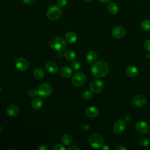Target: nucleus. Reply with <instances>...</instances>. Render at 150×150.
I'll return each instance as SVG.
<instances>
[{
    "label": "nucleus",
    "mask_w": 150,
    "mask_h": 150,
    "mask_svg": "<svg viewBox=\"0 0 150 150\" xmlns=\"http://www.w3.org/2000/svg\"><path fill=\"white\" fill-rule=\"evenodd\" d=\"M109 71L108 63L104 60H100L95 63L91 68L92 74L98 78L105 77Z\"/></svg>",
    "instance_id": "nucleus-1"
},
{
    "label": "nucleus",
    "mask_w": 150,
    "mask_h": 150,
    "mask_svg": "<svg viewBox=\"0 0 150 150\" xmlns=\"http://www.w3.org/2000/svg\"><path fill=\"white\" fill-rule=\"evenodd\" d=\"M49 45L52 49L59 52L64 51L66 47L65 40L59 36L53 38L49 42Z\"/></svg>",
    "instance_id": "nucleus-2"
},
{
    "label": "nucleus",
    "mask_w": 150,
    "mask_h": 150,
    "mask_svg": "<svg viewBox=\"0 0 150 150\" xmlns=\"http://www.w3.org/2000/svg\"><path fill=\"white\" fill-rule=\"evenodd\" d=\"M88 142L90 145L94 148H100L103 145L104 138L100 134L94 133L89 137Z\"/></svg>",
    "instance_id": "nucleus-3"
},
{
    "label": "nucleus",
    "mask_w": 150,
    "mask_h": 150,
    "mask_svg": "<svg viewBox=\"0 0 150 150\" xmlns=\"http://www.w3.org/2000/svg\"><path fill=\"white\" fill-rule=\"evenodd\" d=\"M62 15V10L59 6L53 5L50 7L46 12L47 17L52 21L58 19Z\"/></svg>",
    "instance_id": "nucleus-4"
},
{
    "label": "nucleus",
    "mask_w": 150,
    "mask_h": 150,
    "mask_svg": "<svg viewBox=\"0 0 150 150\" xmlns=\"http://www.w3.org/2000/svg\"><path fill=\"white\" fill-rule=\"evenodd\" d=\"M38 94L42 98H46L49 97L52 93V86L46 83H42L38 88Z\"/></svg>",
    "instance_id": "nucleus-5"
},
{
    "label": "nucleus",
    "mask_w": 150,
    "mask_h": 150,
    "mask_svg": "<svg viewBox=\"0 0 150 150\" xmlns=\"http://www.w3.org/2000/svg\"><path fill=\"white\" fill-rule=\"evenodd\" d=\"M89 88L92 92L98 93L103 90L104 88V83L100 79H93L90 82Z\"/></svg>",
    "instance_id": "nucleus-6"
},
{
    "label": "nucleus",
    "mask_w": 150,
    "mask_h": 150,
    "mask_svg": "<svg viewBox=\"0 0 150 150\" xmlns=\"http://www.w3.org/2000/svg\"><path fill=\"white\" fill-rule=\"evenodd\" d=\"M86 81V76L82 72L75 73L71 79V83L75 87H80L83 86Z\"/></svg>",
    "instance_id": "nucleus-7"
},
{
    "label": "nucleus",
    "mask_w": 150,
    "mask_h": 150,
    "mask_svg": "<svg viewBox=\"0 0 150 150\" xmlns=\"http://www.w3.org/2000/svg\"><path fill=\"white\" fill-rule=\"evenodd\" d=\"M126 127V122L124 120H119L114 124V125L112 127V130L115 134L119 135L122 134L125 131Z\"/></svg>",
    "instance_id": "nucleus-8"
},
{
    "label": "nucleus",
    "mask_w": 150,
    "mask_h": 150,
    "mask_svg": "<svg viewBox=\"0 0 150 150\" xmlns=\"http://www.w3.org/2000/svg\"><path fill=\"white\" fill-rule=\"evenodd\" d=\"M132 103L136 107H142L146 104L147 100L146 97L144 95L138 94L132 98Z\"/></svg>",
    "instance_id": "nucleus-9"
},
{
    "label": "nucleus",
    "mask_w": 150,
    "mask_h": 150,
    "mask_svg": "<svg viewBox=\"0 0 150 150\" xmlns=\"http://www.w3.org/2000/svg\"><path fill=\"white\" fill-rule=\"evenodd\" d=\"M135 129L138 133L142 135H144L148 133L149 131V127L146 122L140 121L135 124Z\"/></svg>",
    "instance_id": "nucleus-10"
},
{
    "label": "nucleus",
    "mask_w": 150,
    "mask_h": 150,
    "mask_svg": "<svg viewBox=\"0 0 150 150\" xmlns=\"http://www.w3.org/2000/svg\"><path fill=\"white\" fill-rule=\"evenodd\" d=\"M15 66L19 70L24 71L28 69L29 63L25 58L20 57L16 59L15 62Z\"/></svg>",
    "instance_id": "nucleus-11"
},
{
    "label": "nucleus",
    "mask_w": 150,
    "mask_h": 150,
    "mask_svg": "<svg viewBox=\"0 0 150 150\" xmlns=\"http://www.w3.org/2000/svg\"><path fill=\"white\" fill-rule=\"evenodd\" d=\"M112 36L117 39L122 38L125 35V30L122 26H118L115 27L112 30Z\"/></svg>",
    "instance_id": "nucleus-12"
},
{
    "label": "nucleus",
    "mask_w": 150,
    "mask_h": 150,
    "mask_svg": "<svg viewBox=\"0 0 150 150\" xmlns=\"http://www.w3.org/2000/svg\"><path fill=\"white\" fill-rule=\"evenodd\" d=\"M99 114V111L97 107L94 106H90L86 108V114L89 118H95Z\"/></svg>",
    "instance_id": "nucleus-13"
},
{
    "label": "nucleus",
    "mask_w": 150,
    "mask_h": 150,
    "mask_svg": "<svg viewBox=\"0 0 150 150\" xmlns=\"http://www.w3.org/2000/svg\"><path fill=\"white\" fill-rule=\"evenodd\" d=\"M45 69L47 72L55 74L58 71V67L57 64L53 62H48L45 64Z\"/></svg>",
    "instance_id": "nucleus-14"
},
{
    "label": "nucleus",
    "mask_w": 150,
    "mask_h": 150,
    "mask_svg": "<svg viewBox=\"0 0 150 150\" xmlns=\"http://www.w3.org/2000/svg\"><path fill=\"white\" fill-rule=\"evenodd\" d=\"M138 70L134 66H128L125 69L126 74L131 77H136L138 74Z\"/></svg>",
    "instance_id": "nucleus-15"
},
{
    "label": "nucleus",
    "mask_w": 150,
    "mask_h": 150,
    "mask_svg": "<svg viewBox=\"0 0 150 150\" xmlns=\"http://www.w3.org/2000/svg\"><path fill=\"white\" fill-rule=\"evenodd\" d=\"M19 112V108L15 105H11L6 108V113L8 115L15 117L18 114Z\"/></svg>",
    "instance_id": "nucleus-16"
},
{
    "label": "nucleus",
    "mask_w": 150,
    "mask_h": 150,
    "mask_svg": "<svg viewBox=\"0 0 150 150\" xmlns=\"http://www.w3.org/2000/svg\"><path fill=\"white\" fill-rule=\"evenodd\" d=\"M97 59V54L94 51L89 52L86 55V60L90 64H93L96 62Z\"/></svg>",
    "instance_id": "nucleus-17"
},
{
    "label": "nucleus",
    "mask_w": 150,
    "mask_h": 150,
    "mask_svg": "<svg viewBox=\"0 0 150 150\" xmlns=\"http://www.w3.org/2000/svg\"><path fill=\"white\" fill-rule=\"evenodd\" d=\"M66 41L70 43H73L76 42L77 39V35L74 32H69L65 36Z\"/></svg>",
    "instance_id": "nucleus-18"
},
{
    "label": "nucleus",
    "mask_w": 150,
    "mask_h": 150,
    "mask_svg": "<svg viewBox=\"0 0 150 150\" xmlns=\"http://www.w3.org/2000/svg\"><path fill=\"white\" fill-rule=\"evenodd\" d=\"M60 73L63 77L67 79L70 78L72 76V70L70 67L65 66L61 69Z\"/></svg>",
    "instance_id": "nucleus-19"
},
{
    "label": "nucleus",
    "mask_w": 150,
    "mask_h": 150,
    "mask_svg": "<svg viewBox=\"0 0 150 150\" xmlns=\"http://www.w3.org/2000/svg\"><path fill=\"white\" fill-rule=\"evenodd\" d=\"M107 9L111 15H115L118 12V6L114 2H110L108 5Z\"/></svg>",
    "instance_id": "nucleus-20"
},
{
    "label": "nucleus",
    "mask_w": 150,
    "mask_h": 150,
    "mask_svg": "<svg viewBox=\"0 0 150 150\" xmlns=\"http://www.w3.org/2000/svg\"><path fill=\"white\" fill-rule=\"evenodd\" d=\"M43 105V101L40 98H34L32 102V106L35 110H39Z\"/></svg>",
    "instance_id": "nucleus-21"
},
{
    "label": "nucleus",
    "mask_w": 150,
    "mask_h": 150,
    "mask_svg": "<svg viewBox=\"0 0 150 150\" xmlns=\"http://www.w3.org/2000/svg\"><path fill=\"white\" fill-rule=\"evenodd\" d=\"M64 56L65 58L69 61L74 60L76 57V54L74 53V52L70 50H68L64 52Z\"/></svg>",
    "instance_id": "nucleus-22"
},
{
    "label": "nucleus",
    "mask_w": 150,
    "mask_h": 150,
    "mask_svg": "<svg viewBox=\"0 0 150 150\" xmlns=\"http://www.w3.org/2000/svg\"><path fill=\"white\" fill-rule=\"evenodd\" d=\"M62 142L65 145H70L73 142V139L70 135L65 134L62 137Z\"/></svg>",
    "instance_id": "nucleus-23"
},
{
    "label": "nucleus",
    "mask_w": 150,
    "mask_h": 150,
    "mask_svg": "<svg viewBox=\"0 0 150 150\" xmlns=\"http://www.w3.org/2000/svg\"><path fill=\"white\" fill-rule=\"evenodd\" d=\"M33 75L38 79H42L45 76V72L41 68H36L33 71Z\"/></svg>",
    "instance_id": "nucleus-24"
},
{
    "label": "nucleus",
    "mask_w": 150,
    "mask_h": 150,
    "mask_svg": "<svg viewBox=\"0 0 150 150\" xmlns=\"http://www.w3.org/2000/svg\"><path fill=\"white\" fill-rule=\"evenodd\" d=\"M141 28L146 32L150 31V21L148 19L144 20L141 23Z\"/></svg>",
    "instance_id": "nucleus-25"
},
{
    "label": "nucleus",
    "mask_w": 150,
    "mask_h": 150,
    "mask_svg": "<svg viewBox=\"0 0 150 150\" xmlns=\"http://www.w3.org/2000/svg\"><path fill=\"white\" fill-rule=\"evenodd\" d=\"M139 144L141 146L145 147L150 144V139L146 137H143L139 140Z\"/></svg>",
    "instance_id": "nucleus-26"
},
{
    "label": "nucleus",
    "mask_w": 150,
    "mask_h": 150,
    "mask_svg": "<svg viewBox=\"0 0 150 150\" xmlns=\"http://www.w3.org/2000/svg\"><path fill=\"white\" fill-rule=\"evenodd\" d=\"M80 66H81V64L77 60L73 62V63L71 64V67L72 70L75 71L79 70L80 68Z\"/></svg>",
    "instance_id": "nucleus-27"
},
{
    "label": "nucleus",
    "mask_w": 150,
    "mask_h": 150,
    "mask_svg": "<svg viewBox=\"0 0 150 150\" xmlns=\"http://www.w3.org/2000/svg\"><path fill=\"white\" fill-rule=\"evenodd\" d=\"M93 96V94H92V91L90 90H86L85 91L83 92V97L84 100H89Z\"/></svg>",
    "instance_id": "nucleus-28"
},
{
    "label": "nucleus",
    "mask_w": 150,
    "mask_h": 150,
    "mask_svg": "<svg viewBox=\"0 0 150 150\" xmlns=\"http://www.w3.org/2000/svg\"><path fill=\"white\" fill-rule=\"evenodd\" d=\"M37 94H38V92L34 88H31V89L29 90L28 91V96L31 98L35 97L36 96H37Z\"/></svg>",
    "instance_id": "nucleus-29"
},
{
    "label": "nucleus",
    "mask_w": 150,
    "mask_h": 150,
    "mask_svg": "<svg viewBox=\"0 0 150 150\" xmlns=\"http://www.w3.org/2000/svg\"><path fill=\"white\" fill-rule=\"evenodd\" d=\"M67 3V0H57V6H59L60 8H63L64 7Z\"/></svg>",
    "instance_id": "nucleus-30"
},
{
    "label": "nucleus",
    "mask_w": 150,
    "mask_h": 150,
    "mask_svg": "<svg viewBox=\"0 0 150 150\" xmlns=\"http://www.w3.org/2000/svg\"><path fill=\"white\" fill-rule=\"evenodd\" d=\"M53 150H65L66 148L63 145L60 144H57L53 146Z\"/></svg>",
    "instance_id": "nucleus-31"
},
{
    "label": "nucleus",
    "mask_w": 150,
    "mask_h": 150,
    "mask_svg": "<svg viewBox=\"0 0 150 150\" xmlns=\"http://www.w3.org/2000/svg\"><path fill=\"white\" fill-rule=\"evenodd\" d=\"M145 49L149 52H150V39H148L144 43Z\"/></svg>",
    "instance_id": "nucleus-32"
},
{
    "label": "nucleus",
    "mask_w": 150,
    "mask_h": 150,
    "mask_svg": "<svg viewBox=\"0 0 150 150\" xmlns=\"http://www.w3.org/2000/svg\"><path fill=\"white\" fill-rule=\"evenodd\" d=\"M115 149H116V150H127V148L125 147L124 145H118V146L116 147Z\"/></svg>",
    "instance_id": "nucleus-33"
},
{
    "label": "nucleus",
    "mask_w": 150,
    "mask_h": 150,
    "mask_svg": "<svg viewBox=\"0 0 150 150\" xmlns=\"http://www.w3.org/2000/svg\"><path fill=\"white\" fill-rule=\"evenodd\" d=\"M48 148L45 145H40L38 148V150H47Z\"/></svg>",
    "instance_id": "nucleus-34"
},
{
    "label": "nucleus",
    "mask_w": 150,
    "mask_h": 150,
    "mask_svg": "<svg viewBox=\"0 0 150 150\" xmlns=\"http://www.w3.org/2000/svg\"><path fill=\"white\" fill-rule=\"evenodd\" d=\"M81 128H82V129H83V130H84V131H87V130L90 129V126H89L88 125H87V124H84V125H83L82 127H81Z\"/></svg>",
    "instance_id": "nucleus-35"
},
{
    "label": "nucleus",
    "mask_w": 150,
    "mask_h": 150,
    "mask_svg": "<svg viewBox=\"0 0 150 150\" xmlns=\"http://www.w3.org/2000/svg\"><path fill=\"white\" fill-rule=\"evenodd\" d=\"M68 149L69 150H80V149L79 148H78L77 146H70L69 148H68Z\"/></svg>",
    "instance_id": "nucleus-36"
},
{
    "label": "nucleus",
    "mask_w": 150,
    "mask_h": 150,
    "mask_svg": "<svg viewBox=\"0 0 150 150\" xmlns=\"http://www.w3.org/2000/svg\"><path fill=\"white\" fill-rule=\"evenodd\" d=\"M101 149L103 150H110V148L108 146V145H102V146L100 148Z\"/></svg>",
    "instance_id": "nucleus-37"
},
{
    "label": "nucleus",
    "mask_w": 150,
    "mask_h": 150,
    "mask_svg": "<svg viewBox=\"0 0 150 150\" xmlns=\"http://www.w3.org/2000/svg\"><path fill=\"white\" fill-rule=\"evenodd\" d=\"M23 2L26 4H32V2H33V1L35 0H22Z\"/></svg>",
    "instance_id": "nucleus-38"
},
{
    "label": "nucleus",
    "mask_w": 150,
    "mask_h": 150,
    "mask_svg": "<svg viewBox=\"0 0 150 150\" xmlns=\"http://www.w3.org/2000/svg\"><path fill=\"white\" fill-rule=\"evenodd\" d=\"M98 1L101 3H107L110 2L111 0H98Z\"/></svg>",
    "instance_id": "nucleus-39"
},
{
    "label": "nucleus",
    "mask_w": 150,
    "mask_h": 150,
    "mask_svg": "<svg viewBox=\"0 0 150 150\" xmlns=\"http://www.w3.org/2000/svg\"><path fill=\"white\" fill-rule=\"evenodd\" d=\"M146 57L147 58H150V52H148V53L146 54Z\"/></svg>",
    "instance_id": "nucleus-40"
},
{
    "label": "nucleus",
    "mask_w": 150,
    "mask_h": 150,
    "mask_svg": "<svg viewBox=\"0 0 150 150\" xmlns=\"http://www.w3.org/2000/svg\"><path fill=\"white\" fill-rule=\"evenodd\" d=\"M2 130H3V128H2V127L0 126V133H1V132L2 131Z\"/></svg>",
    "instance_id": "nucleus-41"
},
{
    "label": "nucleus",
    "mask_w": 150,
    "mask_h": 150,
    "mask_svg": "<svg viewBox=\"0 0 150 150\" xmlns=\"http://www.w3.org/2000/svg\"><path fill=\"white\" fill-rule=\"evenodd\" d=\"M1 91H2V88H1V87L0 86V93H1Z\"/></svg>",
    "instance_id": "nucleus-42"
},
{
    "label": "nucleus",
    "mask_w": 150,
    "mask_h": 150,
    "mask_svg": "<svg viewBox=\"0 0 150 150\" xmlns=\"http://www.w3.org/2000/svg\"><path fill=\"white\" fill-rule=\"evenodd\" d=\"M85 1H90V0H85Z\"/></svg>",
    "instance_id": "nucleus-43"
},
{
    "label": "nucleus",
    "mask_w": 150,
    "mask_h": 150,
    "mask_svg": "<svg viewBox=\"0 0 150 150\" xmlns=\"http://www.w3.org/2000/svg\"><path fill=\"white\" fill-rule=\"evenodd\" d=\"M149 137H150V132H149Z\"/></svg>",
    "instance_id": "nucleus-44"
},
{
    "label": "nucleus",
    "mask_w": 150,
    "mask_h": 150,
    "mask_svg": "<svg viewBox=\"0 0 150 150\" xmlns=\"http://www.w3.org/2000/svg\"><path fill=\"white\" fill-rule=\"evenodd\" d=\"M0 59H1V56H0Z\"/></svg>",
    "instance_id": "nucleus-45"
}]
</instances>
